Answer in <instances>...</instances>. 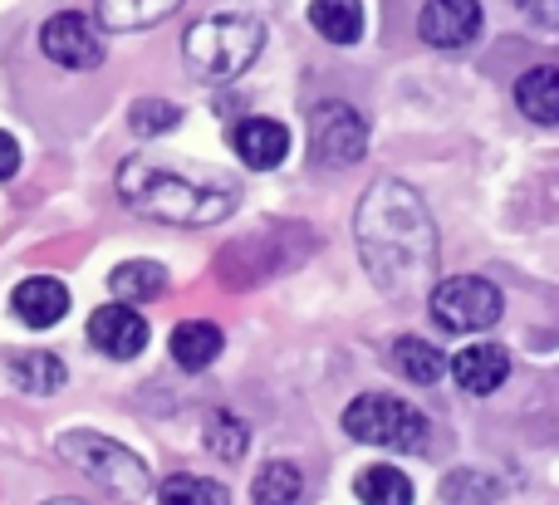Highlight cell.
Returning a JSON list of instances; mask_svg holds the SVG:
<instances>
[{"label": "cell", "mask_w": 559, "mask_h": 505, "mask_svg": "<svg viewBox=\"0 0 559 505\" xmlns=\"http://www.w3.org/2000/svg\"><path fill=\"white\" fill-rule=\"evenodd\" d=\"M358 261L383 294H417L437 275V226L423 196L397 177L373 182L354 216Z\"/></svg>", "instance_id": "6da1fadb"}, {"label": "cell", "mask_w": 559, "mask_h": 505, "mask_svg": "<svg viewBox=\"0 0 559 505\" xmlns=\"http://www.w3.org/2000/svg\"><path fill=\"white\" fill-rule=\"evenodd\" d=\"M10 310H15L20 324H29V329H49V324H59L69 314V290L59 280H49V275H29V280L15 285Z\"/></svg>", "instance_id": "4fadbf2b"}, {"label": "cell", "mask_w": 559, "mask_h": 505, "mask_svg": "<svg viewBox=\"0 0 559 505\" xmlns=\"http://www.w3.org/2000/svg\"><path fill=\"white\" fill-rule=\"evenodd\" d=\"M49 505H88V501H49Z\"/></svg>", "instance_id": "4316f807"}, {"label": "cell", "mask_w": 559, "mask_h": 505, "mask_svg": "<svg viewBox=\"0 0 559 505\" xmlns=\"http://www.w3.org/2000/svg\"><path fill=\"white\" fill-rule=\"evenodd\" d=\"M299 491H305V477H299L295 461H271V467L255 471L251 501L255 505H295Z\"/></svg>", "instance_id": "44dd1931"}, {"label": "cell", "mask_w": 559, "mask_h": 505, "mask_svg": "<svg viewBox=\"0 0 559 505\" xmlns=\"http://www.w3.org/2000/svg\"><path fill=\"white\" fill-rule=\"evenodd\" d=\"M157 505H231V491L212 477H167L157 486Z\"/></svg>", "instance_id": "603a6c76"}, {"label": "cell", "mask_w": 559, "mask_h": 505, "mask_svg": "<svg viewBox=\"0 0 559 505\" xmlns=\"http://www.w3.org/2000/svg\"><path fill=\"white\" fill-rule=\"evenodd\" d=\"M222 349H226L222 329L206 324V320H187V324H177L173 329V363L177 369H187V373L212 369V363L222 359Z\"/></svg>", "instance_id": "5bb4252c"}, {"label": "cell", "mask_w": 559, "mask_h": 505, "mask_svg": "<svg viewBox=\"0 0 559 505\" xmlns=\"http://www.w3.org/2000/svg\"><path fill=\"white\" fill-rule=\"evenodd\" d=\"M354 491L364 505H413V481L397 467H368L364 477L354 481Z\"/></svg>", "instance_id": "7402d4cb"}, {"label": "cell", "mask_w": 559, "mask_h": 505, "mask_svg": "<svg viewBox=\"0 0 559 505\" xmlns=\"http://www.w3.org/2000/svg\"><path fill=\"white\" fill-rule=\"evenodd\" d=\"M177 123H182V108L167 104V98H138V104L128 108V128H133L138 137H163V133H173Z\"/></svg>", "instance_id": "d4e9b609"}, {"label": "cell", "mask_w": 559, "mask_h": 505, "mask_svg": "<svg viewBox=\"0 0 559 505\" xmlns=\"http://www.w3.org/2000/svg\"><path fill=\"white\" fill-rule=\"evenodd\" d=\"M309 25L329 39V45H354L364 35V5L358 0H314L309 5Z\"/></svg>", "instance_id": "ac0fdd59"}, {"label": "cell", "mask_w": 559, "mask_h": 505, "mask_svg": "<svg viewBox=\"0 0 559 505\" xmlns=\"http://www.w3.org/2000/svg\"><path fill=\"white\" fill-rule=\"evenodd\" d=\"M251 447V428H246L236 412H212L206 418V452L222 461H241Z\"/></svg>", "instance_id": "cb8c5ba5"}, {"label": "cell", "mask_w": 559, "mask_h": 505, "mask_svg": "<svg viewBox=\"0 0 559 505\" xmlns=\"http://www.w3.org/2000/svg\"><path fill=\"white\" fill-rule=\"evenodd\" d=\"M10 378H15L20 393H35V398H49V393L64 388V363L55 359V353H25L15 349L10 353Z\"/></svg>", "instance_id": "2e32d148"}, {"label": "cell", "mask_w": 559, "mask_h": 505, "mask_svg": "<svg viewBox=\"0 0 559 505\" xmlns=\"http://www.w3.org/2000/svg\"><path fill=\"white\" fill-rule=\"evenodd\" d=\"M39 49H45V59H55L59 69L104 64V39H98V29L88 25L84 15H74V10H59V15L45 20V29H39Z\"/></svg>", "instance_id": "ba28073f"}, {"label": "cell", "mask_w": 559, "mask_h": 505, "mask_svg": "<svg viewBox=\"0 0 559 505\" xmlns=\"http://www.w3.org/2000/svg\"><path fill=\"white\" fill-rule=\"evenodd\" d=\"M393 369L403 373V378H413V383H437L447 373V353L437 349V344H427V339H397L393 344Z\"/></svg>", "instance_id": "d6986e66"}, {"label": "cell", "mask_w": 559, "mask_h": 505, "mask_svg": "<svg viewBox=\"0 0 559 505\" xmlns=\"http://www.w3.org/2000/svg\"><path fill=\"white\" fill-rule=\"evenodd\" d=\"M182 0H98V20L108 29H143V25H157L167 20Z\"/></svg>", "instance_id": "ffe728a7"}, {"label": "cell", "mask_w": 559, "mask_h": 505, "mask_svg": "<svg viewBox=\"0 0 559 505\" xmlns=\"http://www.w3.org/2000/svg\"><path fill=\"white\" fill-rule=\"evenodd\" d=\"M108 290L118 294V304H147L167 290V270L157 261H123L108 275Z\"/></svg>", "instance_id": "e0dca14e"}, {"label": "cell", "mask_w": 559, "mask_h": 505, "mask_svg": "<svg viewBox=\"0 0 559 505\" xmlns=\"http://www.w3.org/2000/svg\"><path fill=\"white\" fill-rule=\"evenodd\" d=\"M265 45V25L255 15H241V10H222V15H206L187 29L182 55L187 69L206 84H226V79L246 74L255 64Z\"/></svg>", "instance_id": "3957f363"}, {"label": "cell", "mask_w": 559, "mask_h": 505, "mask_svg": "<svg viewBox=\"0 0 559 505\" xmlns=\"http://www.w3.org/2000/svg\"><path fill=\"white\" fill-rule=\"evenodd\" d=\"M417 35L432 49H466L481 35V5L476 0H427L417 15Z\"/></svg>", "instance_id": "9c48e42d"}, {"label": "cell", "mask_w": 559, "mask_h": 505, "mask_svg": "<svg viewBox=\"0 0 559 505\" xmlns=\"http://www.w3.org/2000/svg\"><path fill=\"white\" fill-rule=\"evenodd\" d=\"M15 172H20V143L10 133H0V182L15 177Z\"/></svg>", "instance_id": "484cf974"}, {"label": "cell", "mask_w": 559, "mask_h": 505, "mask_svg": "<svg viewBox=\"0 0 559 505\" xmlns=\"http://www.w3.org/2000/svg\"><path fill=\"white\" fill-rule=\"evenodd\" d=\"M501 290L486 275H452L432 285V320L447 334H481L501 320Z\"/></svg>", "instance_id": "8992f818"}, {"label": "cell", "mask_w": 559, "mask_h": 505, "mask_svg": "<svg viewBox=\"0 0 559 505\" xmlns=\"http://www.w3.org/2000/svg\"><path fill=\"white\" fill-rule=\"evenodd\" d=\"M59 457H69L88 481L114 491L118 501H143L147 491H153V471L143 467V457L128 452L123 442H114V437H98V432H64V437H59Z\"/></svg>", "instance_id": "277c9868"}, {"label": "cell", "mask_w": 559, "mask_h": 505, "mask_svg": "<svg viewBox=\"0 0 559 505\" xmlns=\"http://www.w3.org/2000/svg\"><path fill=\"white\" fill-rule=\"evenodd\" d=\"M515 108L535 123L555 128L559 123V69L555 64H540V69H525L515 79Z\"/></svg>", "instance_id": "9a60e30c"}, {"label": "cell", "mask_w": 559, "mask_h": 505, "mask_svg": "<svg viewBox=\"0 0 559 505\" xmlns=\"http://www.w3.org/2000/svg\"><path fill=\"white\" fill-rule=\"evenodd\" d=\"M506 373H511V353H506L501 344H466V349L452 359L456 388L476 393V398H486V393L501 388Z\"/></svg>", "instance_id": "7c38bea8"}, {"label": "cell", "mask_w": 559, "mask_h": 505, "mask_svg": "<svg viewBox=\"0 0 559 505\" xmlns=\"http://www.w3.org/2000/svg\"><path fill=\"white\" fill-rule=\"evenodd\" d=\"M88 344L104 349L108 359H138L147 349V320L133 304H104L88 314Z\"/></svg>", "instance_id": "30bf717a"}, {"label": "cell", "mask_w": 559, "mask_h": 505, "mask_svg": "<svg viewBox=\"0 0 559 505\" xmlns=\"http://www.w3.org/2000/svg\"><path fill=\"white\" fill-rule=\"evenodd\" d=\"M344 432L354 442H368V447H388V452H423L432 422L403 398H388V393H368V398H354L344 408Z\"/></svg>", "instance_id": "5b68a950"}, {"label": "cell", "mask_w": 559, "mask_h": 505, "mask_svg": "<svg viewBox=\"0 0 559 505\" xmlns=\"http://www.w3.org/2000/svg\"><path fill=\"white\" fill-rule=\"evenodd\" d=\"M231 147L251 172H271L289 157V128L275 118H241L231 128Z\"/></svg>", "instance_id": "8fae6325"}, {"label": "cell", "mask_w": 559, "mask_h": 505, "mask_svg": "<svg viewBox=\"0 0 559 505\" xmlns=\"http://www.w3.org/2000/svg\"><path fill=\"white\" fill-rule=\"evenodd\" d=\"M118 196L138 216L163 226H212L236 212V182H226V177H192V172H177V167L147 163V157H128L118 167Z\"/></svg>", "instance_id": "7a4b0ae2"}, {"label": "cell", "mask_w": 559, "mask_h": 505, "mask_svg": "<svg viewBox=\"0 0 559 505\" xmlns=\"http://www.w3.org/2000/svg\"><path fill=\"white\" fill-rule=\"evenodd\" d=\"M309 147L329 167H354L368 153V118L354 104H319L309 113Z\"/></svg>", "instance_id": "52a82bcc"}]
</instances>
